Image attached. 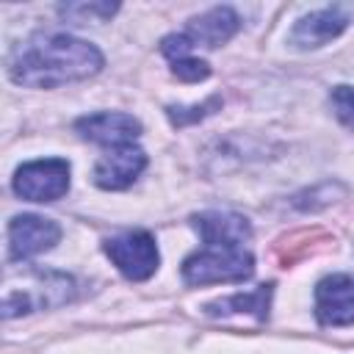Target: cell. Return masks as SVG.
<instances>
[{
	"label": "cell",
	"mask_w": 354,
	"mask_h": 354,
	"mask_svg": "<svg viewBox=\"0 0 354 354\" xmlns=\"http://www.w3.org/2000/svg\"><path fill=\"white\" fill-rule=\"evenodd\" d=\"M315 315L324 326L354 324V279L348 274H332L315 285Z\"/></svg>",
	"instance_id": "obj_6"
},
{
	"label": "cell",
	"mask_w": 354,
	"mask_h": 354,
	"mask_svg": "<svg viewBox=\"0 0 354 354\" xmlns=\"http://www.w3.org/2000/svg\"><path fill=\"white\" fill-rule=\"evenodd\" d=\"M218 97H210L207 102H202V105H191V108H169V119L180 127V124H188V122H196V119H202V116H207L210 113V108H218Z\"/></svg>",
	"instance_id": "obj_16"
},
{
	"label": "cell",
	"mask_w": 354,
	"mask_h": 354,
	"mask_svg": "<svg viewBox=\"0 0 354 354\" xmlns=\"http://www.w3.org/2000/svg\"><path fill=\"white\" fill-rule=\"evenodd\" d=\"M252 274H254V257L246 246L205 243L199 252H194L183 263V279L188 285L243 282Z\"/></svg>",
	"instance_id": "obj_2"
},
{
	"label": "cell",
	"mask_w": 354,
	"mask_h": 354,
	"mask_svg": "<svg viewBox=\"0 0 354 354\" xmlns=\"http://www.w3.org/2000/svg\"><path fill=\"white\" fill-rule=\"evenodd\" d=\"M102 69V53L69 33H39L19 44L8 61L14 83L28 88H55L86 80Z\"/></svg>",
	"instance_id": "obj_1"
},
{
	"label": "cell",
	"mask_w": 354,
	"mask_h": 354,
	"mask_svg": "<svg viewBox=\"0 0 354 354\" xmlns=\"http://www.w3.org/2000/svg\"><path fill=\"white\" fill-rule=\"evenodd\" d=\"M116 3H66L61 6V17L69 22H102L116 14Z\"/></svg>",
	"instance_id": "obj_14"
},
{
	"label": "cell",
	"mask_w": 354,
	"mask_h": 354,
	"mask_svg": "<svg viewBox=\"0 0 354 354\" xmlns=\"http://www.w3.org/2000/svg\"><path fill=\"white\" fill-rule=\"evenodd\" d=\"M147 169V152L136 144L111 147L94 166V183L105 191H122Z\"/></svg>",
	"instance_id": "obj_7"
},
{
	"label": "cell",
	"mask_w": 354,
	"mask_h": 354,
	"mask_svg": "<svg viewBox=\"0 0 354 354\" xmlns=\"http://www.w3.org/2000/svg\"><path fill=\"white\" fill-rule=\"evenodd\" d=\"M105 254L133 282L149 279L158 271V263H160L158 243L144 230H133V232H122V235L108 238L105 241Z\"/></svg>",
	"instance_id": "obj_3"
},
{
	"label": "cell",
	"mask_w": 354,
	"mask_h": 354,
	"mask_svg": "<svg viewBox=\"0 0 354 354\" xmlns=\"http://www.w3.org/2000/svg\"><path fill=\"white\" fill-rule=\"evenodd\" d=\"M160 50H163V55L169 58L171 72H174L183 83H199V80H205V77L210 75V66H207L202 58L194 55V47H191V41L185 39V33H171V36H166V39L160 41Z\"/></svg>",
	"instance_id": "obj_12"
},
{
	"label": "cell",
	"mask_w": 354,
	"mask_h": 354,
	"mask_svg": "<svg viewBox=\"0 0 354 354\" xmlns=\"http://www.w3.org/2000/svg\"><path fill=\"white\" fill-rule=\"evenodd\" d=\"M329 102H332L335 116L348 130H354V86H335L329 94Z\"/></svg>",
	"instance_id": "obj_15"
},
{
	"label": "cell",
	"mask_w": 354,
	"mask_h": 354,
	"mask_svg": "<svg viewBox=\"0 0 354 354\" xmlns=\"http://www.w3.org/2000/svg\"><path fill=\"white\" fill-rule=\"evenodd\" d=\"M75 130L86 141L105 144V147H122V144H133L141 136V122L130 113L102 111V113H88V116L77 119Z\"/></svg>",
	"instance_id": "obj_8"
},
{
	"label": "cell",
	"mask_w": 354,
	"mask_h": 354,
	"mask_svg": "<svg viewBox=\"0 0 354 354\" xmlns=\"http://www.w3.org/2000/svg\"><path fill=\"white\" fill-rule=\"evenodd\" d=\"M61 238V227L53 218L22 213L8 221V257L28 260L47 249H53Z\"/></svg>",
	"instance_id": "obj_5"
},
{
	"label": "cell",
	"mask_w": 354,
	"mask_h": 354,
	"mask_svg": "<svg viewBox=\"0 0 354 354\" xmlns=\"http://www.w3.org/2000/svg\"><path fill=\"white\" fill-rule=\"evenodd\" d=\"M69 191V163L61 158L30 160L14 174V194L28 202H55Z\"/></svg>",
	"instance_id": "obj_4"
},
{
	"label": "cell",
	"mask_w": 354,
	"mask_h": 354,
	"mask_svg": "<svg viewBox=\"0 0 354 354\" xmlns=\"http://www.w3.org/2000/svg\"><path fill=\"white\" fill-rule=\"evenodd\" d=\"M194 227L205 243H224V246H246L252 238V227L243 216L227 210H207L194 216Z\"/></svg>",
	"instance_id": "obj_11"
},
{
	"label": "cell",
	"mask_w": 354,
	"mask_h": 354,
	"mask_svg": "<svg viewBox=\"0 0 354 354\" xmlns=\"http://www.w3.org/2000/svg\"><path fill=\"white\" fill-rule=\"evenodd\" d=\"M241 28L238 14L230 6H216L199 17H194L185 28V39L191 41V47H218L224 41H230L235 36V30Z\"/></svg>",
	"instance_id": "obj_9"
},
{
	"label": "cell",
	"mask_w": 354,
	"mask_h": 354,
	"mask_svg": "<svg viewBox=\"0 0 354 354\" xmlns=\"http://www.w3.org/2000/svg\"><path fill=\"white\" fill-rule=\"evenodd\" d=\"M348 19L337 11V8H321L313 11L307 17H301L293 30H290V44H296L299 50H315L332 39H337L346 30Z\"/></svg>",
	"instance_id": "obj_10"
},
{
	"label": "cell",
	"mask_w": 354,
	"mask_h": 354,
	"mask_svg": "<svg viewBox=\"0 0 354 354\" xmlns=\"http://www.w3.org/2000/svg\"><path fill=\"white\" fill-rule=\"evenodd\" d=\"M268 304H271V285H260L252 293H235L218 301L205 304L207 315H254L257 321L268 318Z\"/></svg>",
	"instance_id": "obj_13"
}]
</instances>
